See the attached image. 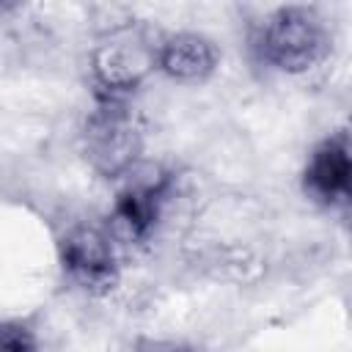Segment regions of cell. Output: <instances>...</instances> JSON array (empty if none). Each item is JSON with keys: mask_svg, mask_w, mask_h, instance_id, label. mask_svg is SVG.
<instances>
[{"mask_svg": "<svg viewBox=\"0 0 352 352\" xmlns=\"http://www.w3.org/2000/svg\"><path fill=\"white\" fill-rule=\"evenodd\" d=\"M85 162L104 179H124L143 154V121L129 99L96 96L80 132Z\"/></svg>", "mask_w": 352, "mask_h": 352, "instance_id": "6da1fadb", "label": "cell"}, {"mask_svg": "<svg viewBox=\"0 0 352 352\" xmlns=\"http://www.w3.org/2000/svg\"><path fill=\"white\" fill-rule=\"evenodd\" d=\"M256 47L258 55L278 72L305 74L330 55L333 38L324 19L314 8L280 6L264 19Z\"/></svg>", "mask_w": 352, "mask_h": 352, "instance_id": "7a4b0ae2", "label": "cell"}, {"mask_svg": "<svg viewBox=\"0 0 352 352\" xmlns=\"http://www.w3.org/2000/svg\"><path fill=\"white\" fill-rule=\"evenodd\" d=\"M157 30L143 22H126L113 28L91 52L94 96L129 99V94L157 69Z\"/></svg>", "mask_w": 352, "mask_h": 352, "instance_id": "3957f363", "label": "cell"}, {"mask_svg": "<svg viewBox=\"0 0 352 352\" xmlns=\"http://www.w3.org/2000/svg\"><path fill=\"white\" fill-rule=\"evenodd\" d=\"M58 258L66 280L85 294L102 297L118 286L121 267L110 234L91 223L72 226L58 242Z\"/></svg>", "mask_w": 352, "mask_h": 352, "instance_id": "277c9868", "label": "cell"}, {"mask_svg": "<svg viewBox=\"0 0 352 352\" xmlns=\"http://www.w3.org/2000/svg\"><path fill=\"white\" fill-rule=\"evenodd\" d=\"M124 187L116 192L110 223L121 239L129 245H143L154 234L162 206L170 195V173L154 170V173H129L124 176Z\"/></svg>", "mask_w": 352, "mask_h": 352, "instance_id": "5b68a950", "label": "cell"}, {"mask_svg": "<svg viewBox=\"0 0 352 352\" xmlns=\"http://www.w3.org/2000/svg\"><path fill=\"white\" fill-rule=\"evenodd\" d=\"M302 190L324 209H344L352 195V146L349 132L336 129L322 138L305 162Z\"/></svg>", "mask_w": 352, "mask_h": 352, "instance_id": "8992f818", "label": "cell"}, {"mask_svg": "<svg viewBox=\"0 0 352 352\" xmlns=\"http://www.w3.org/2000/svg\"><path fill=\"white\" fill-rule=\"evenodd\" d=\"M220 52L212 38L192 30L162 33L157 47V69L176 82H204L214 74Z\"/></svg>", "mask_w": 352, "mask_h": 352, "instance_id": "52a82bcc", "label": "cell"}, {"mask_svg": "<svg viewBox=\"0 0 352 352\" xmlns=\"http://www.w3.org/2000/svg\"><path fill=\"white\" fill-rule=\"evenodd\" d=\"M0 352H38L36 333L11 319H0Z\"/></svg>", "mask_w": 352, "mask_h": 352, "instance_id": "ba28073f", "label": "cell"}, {"mask_svg": "<svg viewBox=\"0 0 352 352\" xmlns=\"http://www.w3.org/2000/svg\"><path fill=\"white\" fill-rule=\"evenodd\" d=\"M129 352H198L195 346L184 341H170V338H138Z\"/></svg>", "mask_w": 352, "mask_h": 352, "instance_id": "9c48e42d", "label": "cell"}]
</instances>
